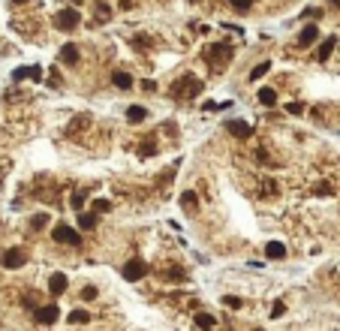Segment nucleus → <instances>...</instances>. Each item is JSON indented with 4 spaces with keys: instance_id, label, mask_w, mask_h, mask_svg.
Wrapping results in <instances>:
<instances>
[{
    "instance_id": "obj_22",
    "label": "nucleus",
    "mask_w": 340,
    "mask_h": 331,
    "mask_svg": "<svg viewBox=\"0 0 340 331\" xmlns=\"http://www.w3.org/2000/svg\"><path fill=\"white\" fill-rule=\"evenodd\" d=\"M45 226H48V214H33V217H30V229H33V232H39V229H45Z\"/></svg>"
},
{
    "instance_id": "obj_8",
    "label": "nucleus",
    "mask_w": 340,
    "mask_h": 331,
    "mask_svg": "<svg viewBox=\"0 0 340 331\" xmlns=\"http://www.w3.org/2000/svg\"><path fill=\"white\" fill-rule=\"evenodd\" d=\"M24 78H33V81H39V78H42V66L30 63V66H18V69L12 72V81H24Z\"/></svg>"
},
{
    "instance_id": "obj_6",
    "label": "nucleus",
    "mask_w": 340,
    "mask_h": 331,
    "mask_svg": "<svg viewBox=\"0 0 340 331\" xmlns=\"http://www.w3.org/2000/svg\"><path fill=\"white\" fill-rule=\"evenodd\" d=\"M33 316L39 325H54L60 319V307L57 304H42V307H33Z\"/></svg>"
},
{
    "instance_id": "obj_27",
    "label": "nucleus",
    "mask_w": 340,
    "mask_h": 331,
    "mask_svg": "<svg viewBox=\"0 0 340 331\" xmlns=\"http://www.w3.org/2000/svg\"><path fill=\"white\" fill-rule=\"evenodd\" d=\"M81 298H84V301H93V298H96V286H84V289H81Z\"/></svg>"
},
{
    "instance_id": "obj_32",
    "label": "nucleus",
    "mask_w": 340,
    "mask_h": 331,
    "mask_svg": "<svg viewBox=\"0 0 340 331\" xmlns=\"http://www.w3.org/2000/svg\"><path fill=\"white\" fill-rule=\"evenodd\" d=\"M142 90H148V93L157 90V81H154V78H145V81H142Z\"/></svg>"
},
{
    "instance_id": "obj_9",
    "label": "nucleus",
    "mask_w": 340,
    "mask_h": 331,
    "mask_svg": "<svg viewBox=\"0 0 340 331\" xmlns=\"http://www.w3.org/2000/svg\"><path fill=\"white\" fill-rule=\"evenodd\" d=\"M226 133H232L238 139H250L253 136V127L247 121H226Z\"/></svg>"
},
{
    "instance_id": "obj_2",
    "label": "nucleus",
    "mask_w": 340,
    "mask_h": 331,
    "mask_svg": "<svg viewBox=\"0 0 340 331\" xmlns=\"http://www.w3.org/2000/svg\"><path fill=\"white\" fill-rule=\"evenodd\" d=\"M205 57H208V63H211L214 69H226V63L232 60V45H226V42H220V45H211Z\"/></svg>"
},
{
    "instance_id": "obj_33",
    "label": "nucleus",
    "mask_w": 340,
    "mask_h": 331,
    "mask_svg": "<svg viewBox=\"0 0 340 331\" xmlns=\"http://www.w3.org/2000/svg\"><path fill=\"white\" fill-rule=\"evenodd\" d=\"M316 193H319V196H331L334 190H331V184H319V187H316Z\"/></svg>"
},
{
    "instance_id": "obj_26",
    "label": "nucleus",
    "mask_w": 340,
    "mask_h": 331,
    "mask_svg": "<svg viewBox=\"0 0 340 331\" xmlns=\"http://www.w3.org/2000/svg\"><path fill=\"white\" fill-rule=\"evenodd\" d=\"M223 304H226V307H232V310H238V307H241V298H238V295H226V298H223Z\"/></svg>"
},
{
    "instance_id": "obj_29",
    "label": "nucleus",
    "mask_w": 340,
    "mask_h": 331,
    "mask_svg": "<svg viewBox=\"0 0 340 331\" xmlns=\"http://www.w3.org/2000/svg\"><path fill=\"white\" fill-rule=\"evenodd\" d=\"M286 112H289V115H301V112H304V102H289Z\"/></svg>"
},
{
    "instance_id": "obj_14",
    "label": "nucleus",
    "mask_w": 340,
    "mask_h": 331,
    "mask_svg": "<svg viewBox=\"0 0 340 331\" xmlns=\"http://www.w3.org/2000/svg\"><path fill=\"white\" fill-rule=\"evenodd\" d=\"M265 256H268V259H283V256H286V247H283L280 241H268V244H265Z\"/></svg>"
},
{
    "instance_id": "obj_31",
    "label": "nucleus",
    "mask_w": 340,
    "mask_h": 331,
    "mask_svg": "<svg viewBox=\"0 0 340 331\" xmlns=\"http://www.w3.org/2000/svg\"><path fill=\"white\" fill-rule=\"evenodd\" d=\"M283 313H286V304H283V301H277V304H274V310H271V316H274V319H280Z\"/></svg>"
},
{
    "instance_id": "obj_13",
    "label": "nucleus",
    "mask_w": 340,
    "mask_h": 331,
    "mask_svg": "<svg viewBox=\"0 0 340 331\" xmlns=\"http://www.w3.org/2000/svg\"><path fill=\"white\" fill-rule=\"evenodd\" d=\"M60 63H66V66H75V63H78V48H75L72 42H66V45L60 48Z\"/></svg>"
},
{
    "instance_id": "obj_25",
    "label": "nucleus",
    "mask_w": 340,
    "mask_h": 331,
    "mask_svg": "<svg viewBox=\"0 0 340 331\" xmlns=\"http://www.w3.org/2000/svg\"><path fill=\"white\" fill-rule=\"evenodd\" d=\"M108 208H111L108 199H93V214H102V211H108Z\"/></svg>"
},
{
    "instance_id": "obj_36",
    "label": "nucleus",
    "mask_w": 340,
    "mask_h": 331,
    "mask_svg": "<svg viewBox=\"0 0 340 331\" xmlns=\"http://www.w3.org/2000/svg\"><path fill=\"white\" fill-rule=\"evenodd\" d=\"M12 3H24V0H12Z\"/></svg>"
},
{
    "instance_id": "obj_28",
    "label": "nucleus",
    "mask_w": 340,
    "mask_h": 331,
    "mask_svg": "<svg viewBox=\"0 0 340 331\" xmlns=\"http://www.w3.org/2000/svg\"><path fill=\"white\" fill-rule=\"evenodd\" d=\"M229 3H232L238 12H244V9H250V6H253V0H229Z\"/></svg>"
},
{
    "instance_id": "obj_5",
    "label": "nucleus",
    "mask_w": 340,
    "mask_h": 331,
    "mask_svg": "<svg viewBox=\"0 0 340 331\" xmlns=\"http://www.w3.org/2000/svg\"><path fill=\"white\" fill-rule=\"evenodd\" d=\"M51 238H54L57 244H72V247H78V244H81V235H78L75 229H69V226H63V223L51 229Z\"/></svg>"
},
{
    "instance_id": "obj_30",
    "label": "nucleus",
    "mask_w": 340,
    "mask_h": 331,
    "mask_svg": "<svg viewBox=\"0 0 340 331\" xmlns=\"http://www.w3.org/2000/svg\"><path fill=\"white\" fill-rule=\"evenodd\" d=\"M181 205H184V208L196 205V193H184V196H181Z\"/></svg>"
},
{
    "instance_id": "obj_19",
    "label": "nucleus",
    "mask_w": 340,
    "mask_h": 331,
    "mask_svg": "<svg viewBox=\"0 0 340 331\" xmlns=\"http://www.w3.org/2000/svg\"><path fill=\"white\" fill-rule=\"evenodd\" d=\"M111 81H115V87H121V90L133 87V75H127V72H115V75H111Z\"/></svg>"
},
{
    "instance_id": "obj_35",
    "label": "nucleus",
    "mask_w": 340,
    "mask_h": 331,
    "mask_svg": "<svg viewBox=\"0 0 340 331\" xmlns=\"http://www.w3.org/2000/svg\"><path fill=\"white\" fill-rule=\"evenodd\" d=\"M72 3H75V6H78V3H84V0H72Z\"/></svg>"
},
{
    "instance_id": "obj_24",
    "label": "nucleus",
    "mask_w": 340,
    "mask_h": 331,
    "mask_svg": "<svg viewBox=\"0 0 340 331\" xmlns=\"http://www.w3.org/2000/svg\"><path fill=\"white\" fill-rule=\"evenodd\" d=\"M84 199H87V190H78V193H72V196H69V205L78 211V208L84 205Z\"/></svg>"
},
{
    "instance_id": "obj_16",
    "label": "nucleus",
    "mask_w": 340,
    "mask_h": 331,
    "mask_svg": "<svg viewBox=\"0 0 340 331\" xmlns=\"http://www.w3.org/2000/svg\"><path fill=\"white\" fill-rule=\"evenodd\" d=\"M145 118H148V108H142V105H130L127 108V121L130 124H142Z\"/></svg>"
},
{
    "instance_id": "obj_21",
    "label": "nucleus",
    "mask_w": 340,
    "mask_h": 331,
    "mask_svg": "<svg viewBox=\"0 0 340 331\" xmlns=\"http://www.w3.org/2000/svg\"><path fill=\"white\" fill-rule=\"evenodd\" d=\"M268 69H271V60H262V63H256V66H253L250 78H253V81H259V78H262V75H265Z\"/></svg>"
},
{
    "instance_id": "obj_18",
    "label": "nucleus",
    "mask_w": 340,
    "mask_h": 331,
    "mask_svg": "<svg viewBox=\"0 0 340 331\" xmlns=\"http://www.w3.org/2000/svg\"><path fill=\"white\" fill-rule=\"evenodd\" d=\"M196 325L205 328V331H211V328H217V319H214L211 313H196Z\"/></svg>"
},
{
    "instance_id": "obj_37",
    "label": "nucleus",
    "mask_w": 340,
    "mask_h": 331,
    "mask_svg": "<svg viewBox=\"0 0 340 331\" xmlns=\"http://www.w3.org/2000/svg\"><path fill=\"white\" fill-rule=\"evenodd\" d=\"M331 3H340V0H331Z\"/></svg>"
},
{
    "instance_id": "obj_23",
    "label": "nucleus",
    "mask_w": 340,
    "mask_h": 331,
    "mask_svg": "<svg viewBox=\"0 0 340 331\" xmlns=\"http://www.w3.org/2000/svg\"><path fill=\"white\" fill-rule=\"evenodd\" d=\"M69 322H72V325H84V322H90V313H87V310H72V313H69Z\"/></svg>"
},
{
    "instance_id": "obj_12",
    "label": "nucleus",
    "mask_w": 340,
    "mask_h": 331,
    "mask_svg": "<svg viewBox=\"0 0 340 331\" xmlns=\"http://www.w3.org/2000/svg\"><path fill=\"white\" fill-rule=\"evenodd\" d=\"M334 45H337V39H334V36H328V39H322V42H319V51H316V60H319V63H325V60L331 57V51H334Z\"/></svg>"
},
{
    "instance_id": "obj_4",
    "label": "nucleus",
    "mask_w": 340,
    "mask_h": 331,
    "mask_svg": "<svg viewBox=\"0 0 340 331\" xmlns=\"http://www.w3.org/2000/svg\"><path fill=\"white\" fill-rule=\"evenodd\" d=\"M145 274H148V262L145 259H127V265H124V280L127 283H136Z\"/></svg>"
},
{
    "instance_id": "obj_34",
    "label": "nucleus",
    "mask_w": 340,
    "mask_h": 331,
    "mask_svg": "<svg viewBox=\"0 0 340 331\" xmlns=\"http://www.w3.org/2000/svg\"><path fill=\"white\" fill-rule=\"evenodd\" d=\"M313 15L319 18V15H322V9H304V18H313Z\"/></svg>"
},
{
    "instance_id": "obj_15",
    "label": "nucleus",
    "mask_w": 340,
    "mask_h": 331,
    "mask_svg": "<svg viewBox=\"0 0 340 331\" xmlns=\"http://www.w3.org/2000/svg\"><path fill=\"white\" fill-rule=\"evenodd\" d=\"M93 15H96V21H99V24H105V21L111 18V6L99 0V3H93Z\"/></svg>"
},
{
    "instance_id": "obj_1",
    "label": "nucleus",
    "mask_w": 340,
    "mask_h": 331,
    "mask_svg": "<svg viewBox=\"0 0 340 331\" xmlns=\"http://www.w3.org/2000/svg\"><path fill=\"white\" fill-rule=\"evenodd\" d=\"M202 87H205L202 78H196V75H181V78L172 84V93H175L178 99H187V96H196Z\"/></svg>"
},
{
    "instance_id": "obj_10",
    "label": "nucleus",
    "mask_w": 340,
    "mask_h": 331,
    "mask_svg": "<svg viewBox=\"0 0 340 331\" xmlns=\"http://www.w3.org/2000/svg\"><path fill=\"white\" fill-rule=\"evenodd\" d=\"M48 292H51V295H60V292H66V274L54 271V274L48 277Z\"/></svg>"
},
{
    "instance_id": "obj_3",
    "label": "nucleus",
    "mask_w": 340,
    "mask_h": 331,
    "mask_svg": "<svg viewBox=\"0 0 340 331\" xmlns=\"http://www.w3.org/2000/svg\"><path fill=\"white\" fill-rule=\"evenodd\" d=\"M78 21H81L78 9H60V12L54 15V27H57V30H63V33L75 30V27H78Z\"/></svg>"
},
{
    "instance_id": "obj_11",
    "label": "nucleus",
    "mask_w": 340,
    "mask_h": 331,
    "mask_svg": "<svg viewBox=\"0 0 340 331\" xmlns=\"http://www.w3.org/2000/svg\"><path fill=\"white\" fill-rule=\"evenodd\" d=\"M316 39H319V27H316V24H307V27L298 33V45H313Z\"/></svg>"
},
{
    "instance_id": "obj_17",
    "label": "nucleus",
    "mask_w": 340,
    "mask_h": 331,
    "mask_svg": "<svg viewBox=\"0 0 340 331\" xmlns=\"http://www.w3.org/2000/svg\"><path fill=\"white\" fill-rule=\"evenodd\" d=\"M259 102H262V105H268V108H271V105H277V90L262 87V90H259Z\"/></svg>"
},
{
    "instance_id": "obj_7",
    "label": "nucleus",
    "mask_w": 340,
    "mask_h": 331,
    "mask_svg": "<svg viewBox=\"0 0 340 331\" xmlns=\"http://www.w3.org/2000/svg\"><path fill=\"white\" fill-rule=\"evenodd\" d=\"M0 265L3 268H21L24 265V250H0Z\"/></svg>"
},
{
    "instance_id": "obj_20",
    "label": "nucleus",
    "mask_w": 340,
    "mask_h": 331,
    "mask_svg": "<svg viewBox=\"0 0 340 331\" xmlns=\"http://www.w3.org/2000/svg\"><path fill=\"white\" fill-rule=\"evenodd\" d=\"M78 226H81V229H93V226H96V214H93V211L78 214Z\"/></svg>"
}]
</instances>
